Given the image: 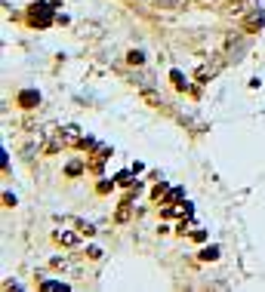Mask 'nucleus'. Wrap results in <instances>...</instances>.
<instances>
[{
    "instance_id": "nucleus-1",
    "label": "nucleus",
    "mask_w": 265,
    "mask_h": 292,
    "mask_svg": "<svg viewBox=\"0 0 265 292\" xmlns=\"http://www.w3.org/2000/svg\"><path fill=\"white\" fill-rule=\"evenodd\" d=\"M31 22H34V25H40V28H47L50 22H53L50 19V6L47 3H37V6L31 9Z\"/></svg>"
},
{
    "instance_id": "nucleus-2",
    "label": "nucleus",
    "mask_w": 265,
    "mask_h": 292,
    "mask_svg": "<svg viewBox=\"0 0 265 292\" xmlns=\"http://www.w3.org/2000/svg\"><path fill=\"white\" fill-rule=\"evenodd\" d=\"M219 68H222V62H216V65H204L198 74H194V80H198V83H210V80L216 77V71Z\"/></svg>"
},
{
    "instance_id": "nucleus-3",
    "label": "nucleus",
    "mask_w": 265,
    "mask_h": 292,
    "mask_svg": "<svg viewBox=\"0 0 265 292\" xmlns=\"http://www.w3.org/2000/svg\"><path fill=\"white\" fill-rule=\"evenodd\" d=\"M19 105H25V108H34V105H40V96L34 89H25V92H19Z\"/></svg>"
},
{
    "instance_id": "nucleus-4",
    "label": "nucleus",
    "mask_w": 265,
    "mask_h": 292,
    "mask_svg": "<svg viewBox=\"0 0 265 292\" xmlns=\"http://www.w3.org/2000/svg\"><path fill=\"white\" fill-rule=\"evenodd\" d=\"M56 240H59L62 246H77V243H80V237H77L74 231H59V234H56Z\"/></svg>"
},
{
    "instance_id": "nucleus-5",
    "label": "nucleus",
    "mask_w": 265,
    "mask_h": 292,
    "mask_svg": "<svg viewBox=\"0 0 265 292\" xmlns=\"http://www.w3.org/2000/svg\"><path fill=\"white\" fill-rule=\"evenodd\" d=\"M256 28H262V13H253V16L244 22V31H256Z\"/></svg>"
},
{
    "instance_id": "nucleus-6",
    "label": "nucleus",
    "mask_w": 265,
    "mask_h": 292,
    "mask_svg": "<svg viewBox=\"0 0 265 292\" xmlns=\"http://www.w3.org/2000/svg\"><path fill=\"white\" fill-rule=\"evenodd\" d=\"M108 154H111V151H108V148H99V151H96V160H93V163H89V166H93V172H99V169H102V160H105Z\"/></svg>"
},
{
    "instance_id": "nucleus-7",
    "label": "nucleus",
    "mask_w": 265,
    "mask_h": 292,
    "mask_svg": "<svg viewBox=\"0 0 265 292\" xmlns=\"http://www.w3.org/2000/svg\"><path fill=\"white\" fill-rule=\"evenodd\" d=\"M142 99L151 105V108H160V105H164V102H160V96H157V92H151V89H142Z\"/></svg>"
},
{
    "instance_id": "nucleus-8",
    "label": "nucleus",
    "mask_w": 265,
    "mask_h": 292,
    "mask_svg": "<svg viewBox=\"0 0 265 292\" xmlns=\"http://www.w3.org/2000/svg\"><path fill=\"white\" fill-rule=\"evenodd\" d=\"M62 135H65V142H80V133H77V126H65V130H62Z\"/></svg>"
},
{
    "instance_id": "nucleus-9",
    "label": "nucleus",
    "mask_w": 265,
    "mask_h": 292,
    "mask_svg": "<svg viewBox=\"0 0 265 292\" xmlns=\"http://www.w3.org/2000/svg\"><path fill=\"white\" fill-rule=\"evenodd\" d=\"M182 197H185V191H182V188H173V191L167 194V200H164V203H167V206H173L176 200H182Z\"/></svg>"
},
{
    "instance_id": "nucleus-10",
    "label": "nucleus",
    "mask_w": 265,
    "mask_h": 292,
    "mask_svg": "<svg viewBox=\"0 0 265 292\" xmlns=\"http://www.w3.org/2000/svg\"><path fill=\"white\" fill-rule=\"evenodd\" d=\"M126 218H130V197H126L120 203V209H118V221H126Z\"/></svg>"
},
{
    "instance_id": "nucleus-11",
    "label": "nucleus",
    "mask_w": 265,
    "mask_h": 292,
    "mask_svg": "<svg viewBox=\"0 0 265 292\" xmlns=\"http://www.w3.org/2000/svg\"><path fill=\"white\" fill-rule=\"evenodd\" d=\"M126 62H130V65H142V62H145V55H142L139 50H133V53H126Z\"/></svg>"
},
{
    "instance_id": "nucleus-12",
    "label": "nucleus",
    "mask_w": 265,
    "mask_h": 292,
    "mask_svg": "<svg viewBox=\"0 0 265 292\" xmlns=\"http://www.w3.org/2000/svg\"><path fill=\"white\" fill-rule=\"evenodd\" d=\"M201 259H204V262H213V259H219V249H216V246H206V249L201 252Z\"/></svg>"
},
{
    "instance_id": "nucleus-13",
    "label": "nucleus",
    "mask_w": 265,
    "mask_h": 292,
    "mask_svg": "<svg viewBox=\"0 0 265 292\" xmlns=\"http://www.w3.org/2000/svg\"><path fill=\"white\" fill-rule=\"evenodd\" d=\"M170 80H173V86H176V89H185V77H182L179 71H173V74H170Z\"/></svg>"
},
{
    "instance_id": "nucleus-14",
    "label": "nucleus",
    "mask_w": 265,
    "mask_h": 292,
    "mask_svg": "<svg viewBox=\"0 0 265 292\" xmlns=\"http://www.w3.org/2000/svg\"><path fill=\"white\" fill-rule=\"evenodd\" d=\"M65 172H68V175H80V172H84V163H68Z\"/></svg>"
},
{
    "instance_id": "nucleus-15",
    "label": "nucleus",
    "mask_w": 265,
    "mask_h": 292,
    "mask_svg": "<svg viewBox=\"0 0 265 292\" xmlns=\"http://www.w3.org/2000/svg\"><path fill=\"white\" fill-rule=\"evenodd\" d=\"M176 3H185V0H157V6H164V9H173Z\"/></svg>"
},
{
    "instance_id": "nucleus-16",
    "label": "nucleus",
    "mask_w": 265,
    "mask_h": 292,
    "mask_svg": "<svg viewBox=\"0 0 265 292\" xmlns=\"http://www.w3.org/2000/svg\"><path fill=\"white\" fill-rule=\"evenodd\" d=\"M43 289H47V292H56V289H65L62 283H43Z\"/></svg>"
},
{
    "instance_id": "nucleus-17",
    "label": "nucleus",
    "mask_w": 265,
    "mask_h": 292,
    "mask_svg": "<svg viewBox=\"0 0 265 292\" xmlns=\"http://www.w3.org/2000/svg\"><path fill=\"white\" fill-rule=\"evenodd\" d=\"M164 191H167V185H164V182H160V185H157V188L151 191V197H160V194H164Z\"/></svg>"
}]
</instances>
